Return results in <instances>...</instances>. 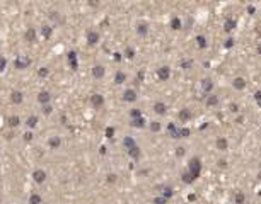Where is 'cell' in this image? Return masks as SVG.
Listing matches in <instances>:
<instances>
[{
    "label": "cell",
    "mask_w": 261,
    "mask_h": 204,
    "mask_svg": "<svg viewBox=\"0 0 261 204\" xmlns=\"http://www.w3.org/2000/svg\"><path fill=\"white\" fill-rule=\"evenodd\" d=\"M123 145L126 146L128 150H130V148H133V146H137V145H135V140H133V138H130V136H126V138L123 140Z\"/></svg>",
    "instance_id": "cell-19"
},
{
    "label": "cell",
    "mask_w": 261,
    "mask_h": 204,
    "mask_svg": "<svg viewBox=\"0 0 261 204\" xmlns=\"http://www.w3.org/2000/svg\"><path fill=\"white\" fill-rule=\"evenodd\" d=\"M188 136H190V129H188V128L179 129V138H188Z\"/></svg>",
    "instance_id": "cell-35"
},
{
    "label": "cell",
    "mask_w": 261,
    "mask_h": 204,
    "mask_svg": "<svg viewBox=\"0 0 261 204\" xmlns=\"http://www.w3.org/2000/svg\"><path fill=\"white\" fill-rule=\"evenodd\" d=\"M147 24H138V26H137V32H138V34H140V36H145V34H147Z\"/></svg>",
    "instance_id": "cell-23"
},
{
    "label": "cell",
    "mask_w": 261,
    "mask_h": 204,
    "mask_svg": "<svg viewBox=\"0 0 261 204\" xmlns=\"http://www.w3.org/2000/svg\"><path fill=\"white\" fill-rule=\"evenodd\" d=\"M150 129L154 131V133H157V131H161V123H157V121H154L150 124Z\"/></svg>",
    "instance_id": "cell-33"
},
{
    "label": "cell",
    "mask_w": 261,
    "mask_h": 204,
    "mask_svg": "<svg viewBox=\"0 0 261 204\" xmlns=\"http://www.w3.org/2000/svg\"><path fill=\"white\" fill-rule=\"evenodd\" d=\"M260 179H261V172H260Z\"/></svg>",
    "instance_id": "cell-50"
},
{
    "label": "cell",
    "mask_w": 261,
    "mask_h": 204,
    "mask_svg": "<svg viewBox=\"0 0 261 204\" xmlns=\"http://www.w3.org/2000/svg\"><path fill=\"white\" fill-rule=\"evenodd\" d=\"M92 75L96 78H101V77H104V68L101 67V65H96V67L92 68Z\"/></svg>",
    "instance_id": "cell-12"
},
{
    "label": "cell",
    "mask_w": 261,
    "mask_h": 204,
    "mask_svg": "<svg viewBox=\"0 0 261 204\" xmlns=\"http://www.w3.org/2000/svg\"><path fill=\"white\" fill-rule=\"evenodd\" d=\"M248 12H249V14H254V12H256V9H254L253 5H249V7H248Z\"/></svg>",
    "instance_id": "cell-45"
},
{
    "label": "cell",
    "mask_w": 261,
    "mask_h": 204,
    "mask_svg": "<svg viewBox=\"0 0 261 204\" xmlns=\"http://www.w3.org/2000/svg\"><path fill=\"white\" fill-rule=\"evenodd\" d=\"M171 27H172L174 31L181 29V20L178 19V17H172V20H171Z\"/></svg>",
    "instance_id": "cell-25"
},
{
    "label": "cell",
    "mask_w": 261,
    "mask_h": 204,
    "mask_svg": "<svg viewBox=\"0 0 261 204\" xmlns=\"http://www.w3.org/2000/svg\"><path fill=\"white\" fill-rule=\"evenodd\" d=\"M183 180H184L186 184H191V182H193L195 179L191 177V174H190V172H184V174H183Z\"/></svg>",
    "instance_id": "cell-29"
},
{
    "label": "cell",
    "mask_w": 261,
    "mask_h": 204,
    "mask_svg": "<svg viewBox=\"0 0 261 204\" xmlns=\"http://www.w3.org/2000/svg\"><path fill=\"white\" fill-rule=\"evenodd\" d=\"M50 146H51V148H58V146H60V138H58V136L51 138V140H50Z\"/></svg>",
    "instance_id": "cell-27"
},
{
    "label": "cell",
    "mask_w": 261,
    "mask_h": 204,
    "mask_svg": "<svg viewBox=\"0 0 261 204\" xmlns=\"http://www.w3.org/2000/svg\"><path fill=\"white\" fill-rule=\"evenodd\" d=\"M128 155H130L131 158H138V156H140V148H138V146L130 148V150H128Z\"/></svg>",
    "instance_id": "cell-18"
},
{
    "label": "cell",
    "mask_w": 261,
    "mask_h": 204,
    "mask_svg": "<svg viewBox=\"0 0 261 204\" xmlns=\"http://www.w3.org/2000/svg\"><path fill=\"white\" fill-rule=\"evenodd\" d=\"M31 61L29 58H26V56H17V60H16V68H19V70H24V68L29 65Z\"/></svg>",
    "instance_id": "cell-2"
},
{
    "label": "cell",
    "mask_w": 261,
    "mask_h": 204,
    "mask_svg": "<svg viewBox=\"0 0 261 204\" xmlns=\"http://www.w3.org/2000/svg\"><path fill=\"white\" fill-rule=\"evenodd\" d=\"M176 155H178V156H183V155H184V148H183V146H179V148H178Z\"/></svg>",
    "instance_id": "cell-43"
},
{
    "label": "cell",
    "mask_w": 261,
    "mask_h": 204,
    "mask_svg": "<svg viewBox=\"0 0 261 204\" xmlns=\"http://www.w3.org/2000/svg\"><path fill=\"white\" fill-rule=\"evenodd\" d=\"M196 44H198V48H207V39H205V36H198L196 38Z\"/></svg>",
    "instance_id": "cell-22"
},
{
    "label": "cell",
    "mask_w": 261,
    "mask_h": 204,
    "mask_svg": "<svg viewBox=\"0 0 261 204\" xmlns=\"http://www.w3.org/2000/svg\"><path fill=\"white\" fill-rule=\"evenodd\" d=\"M130 116H131V119H137V117H142V112L138 111V109H133L130 112Z\"/></svg>",
    "instance_id": "cell-36"
},
{
    "label": "cell",
    "mask_w": 261,
    "mask_h": 204,
    "mask_svg": "<svg viewBox=\"0 0 261 204\" xmlns=\"http://www.w3.org/2000/svg\"><path fill=\"white\" fill-rule=\"evenodd\" d=\"M169 75H171V70H169V67H161L159 70H157V77L161 78V80H167V78H169Z\"/></svg>",
    "instance_id": "cell-3"
},
{
    "label": "cell",
    "mask_w": 261,
    "mask_h": 204,
    "mask_svg": "<svg viewBox=\"0 0 261 204\" xmlns=\"http://www.w3.org/2000/svg\"><path fill=\"white\" fill-rule=\"evenodd\" d=\"M113 135H114V128H106V136L113 138Z\"/></svg>",
    "instance_id": "cell-38"
},
{
    "label": "cell",
    "mask_w": 261,
    "mask_h": 204,
    "mask_svg": "<svg viewBox=\"0 0 261 204\" xmlns=\"http://www.w3.org/2000/svg\"><path fill=\"white\" fill-rule=\"evenodd\" d=\"M41 34H43L44 38H50V36H51V27H48V26H43V29H41Z\"/></svg>",
    "instance_id": "cell-28"
},
{
    "label": "cell",
    "mask_w": 261,
    "mask_h": 204,
    "mask_svg": "<svg viewBox=\"0 0 261 204\" xmlns=\"http://www.w3.org/2000/svg\"><path fill=\"white\" fill-rule=\"evenodd\" d=\"M191 117H193V114H191L190 109H181V112H179V121H181V123H186V121H190Z\"/></svg>",
    "instance_id": "cell-5"
},
{
    "label": "cell",
    "mask_w": 261,
    "mask_h": 204,
    "mask_svg": "<svg viewBox=\"0 0 261 204\" xmlns=\"http://www.w3.org/2000/svg\"><path fill=\"white\" fill-rule=\"evenodd\" d=\"M34 38H36V34H34V29H29L28 32H26V39H28V41H34Z\"/></svg>",
    "instance_id": "cell-32"
},
{
    "label": "cell",
    "mask_w": 261,
    "mask_h": 204,
    "mask_svg": "<svg viewBox=\"0 0 261 204\" xmlns=\"http://www.w3.org/2000/svg\"><path fill=\"white\" fill-rule=\"evenodd\" d=\"M125 80H126V75H125L123 72H118L116 77H114V82H116V83H123Z\"/></svg>",
    "instance_id": "cell-24"
},
{
    "label": "cell",
    "mask_w": 261,
    "mask_h": 204,
    "mask_svg": "<svg viewBox=\"0 0 261 204\" xmlns=\"http://www.w3.org/2000/svg\"><path fill=\"white\" fill-rule=\"evenodd\" d=\"M172 196V189L171 187H166V189H164V192H162V197H164V199H167V197H171Z\"/></svg>",
    "instance_id": "cell-34"
},
{
    "label": "cell",
    "mask_w": 261,
    "mask_h": 204,
    "mask_svg": "<svg viewBox=\"0 0 261 204\" xmlns=\"http://www.w3.org/2000/svg\"><path fill=\"white\" fill-rule=\"evenodd\" d=\"M32 177H34V180H36L38 184H41V182H44V179H46V174H44L43 170H36V172L32 174Z\"/></svg>",
    "instance_id": "cell-9"
},
{
    "label": "cell",
    "mask_w": 261,
    "mask_h": 204,
    "mask_svg": "<svg viewBox=\"0 0 261 204\" xmlns=\"http://www.w3.org/2000/svg\"><path fill=\"white\" fill-rule=\"evenodd\" d=\"M188 172L191 174V177L193 179H196V177H200V172H201V162L200 158H191L190 163H188Z\"/></svg>",
    "instance_id": "cell-1"
},
{
    "label": "cell",
    "mask_w": 261,
    "mask_h": 204,
    "mask_svg": "<svg viewBox=\"0 0 261 204\" xmlns=\"http://www.w3.org/2000/svg\"><path fill=\"white\" fill-rule=\"evenodd\" d=\"M219 104V97L217 95H207V106H217Z\"/></svg>",
    "instance_id": "cell-17"
},
{
    "label": "cell",
    "mask_w": 261,
    "mask_h": 204,
    "mask_svg": "<svg viewBox=\"0 0 261 204\" xmlns=\"http://www.w3.org/2000/svg\"><path fill=\"white\" fill-rule=\"evenodd\" d=\"M133 56H135L133 49H131V48H128V49H126V58H133Z\"/></svg>",
    "instance_id": "cell-40"
},
{
    "label": "cell",
    "mask_w": 261,
    "mask_h": 204,
    "mask_svg": "<svg viewBox=\"0 0 261 204\" xmlns=\"http://www.w3.org/2000/svg\"><path fill=\"white\" fill-rule=\"evenodd\" d=\"M17 124H19V117L12 116V117H10V126H17Z\"/></svg>",
    "instance_id": "cell-37"
},
{
    "label": "cell",
    "mask_w": 261,
    "mask_h": 204,
    "mask_svg": "<svg viewBox=\"0 0 261 204\" xmlns=\"http://www.w3.org/2000/svg\"><path fill=\"white\" fill-rule=\"evenodd\" d=\"M43 203V197L41 196H38V194H31V197H29V204H41Z\"/></svg>",
    "instance_id": "cell-20"
},
{
    "label": "cell",
    "mask_w": 261,
    "mask_h": 204,
    "mask_svg": "<svg viewBox=\"0 0 261 204\" xmlns=\"http://www.w3.org/2000/svg\"><path fill=\"white\" fill-rule=\"evenodd\" d=\"M201 88H203L205 92H212V88H213V82H212L210 78H205V80L201 82Z\"/></svg>",
    "instance_id": "cell-10"
},
{
    "label": "cell",
    "mask_w": 261,
    "mask_h": 204,
    "mask_svg": "<svg viewBox=\"0 0 261 204\" xmlns=\"http://www.w3.org/2000/svg\"><path fill=\"white\" fill-rule=\"evenodd\" d=\"M244 199H246V197H244L242 192H237V194H236V204H244Z\"/></svg>",
    "instance_id": "cell-31"
},
{
    "label": "cell",
    "mask_w": 261,
    "mask_h": 204,
    "mask_svg": "<svg viewBox=\"0 0 261 204\" xmlns=\"http://www.w3.org/2000/svg\"><path fill=\"white\" fill-rule=\"evenodd\" d=\"M90 102H92V106L94 107H101L102 104H104V99H102L101 94H94V95L90 97Z\"/></svg>",
    "instance_id": "cell-6"
},
{
    "label": "cell",
    "mask_w": 261,
    "mask_h": 204,
    "mask_svg": "<svg viewBox=\"0 0 261 204\" xmlns=\"http://www.w3.org/2000/svg\"><path fill=\"white\" fill-rule=\"evenodd\" d=\"M227 146H229V143H227V140H225V138H219V140H217V148H219L220 151H225V150H227Z\"/></svg>",
    "instance_id": "cell-13"
},
{
    "label": "cell",
    "mask_w": 261,
    "mask_h": 204,
    "mask_svg": "<svg viewBox=\"0 0 261 204\" xmlns=\"http://www.w3.org/2000/svg\"><path fill=\"white\" fill-rule=\"evenodd\" d=\"M123 100H126V102H133V100H137V92L135 90H125V94H123Z\"/></svg>",
    "instance_id": "cell-4"
},
{
    "label": "cell",
    "mask_w": 261,
    "mask_h": 204,
    "mask_svg": "<svg viewBox=\"0 0 261 204\" xmlns=\"http://www.w3.org/2000/svg\"><path fill=\"white\" fill-rule=\"evenodd\" d=\"M234 27H236V20L234 19H227L225 22H224V29L225 31H232Z\"/></svg>",
    "instance_id": "cell-16"
},
{
    "label": "cell",
    "mask_w": 261,
    "mask_h": 204,
    "mask_svg": "<svg viewBox=\"0 0 261 204\" xmlns=\"http://www.w3.org/2000/svg\"><path fill=\"white\" fill-rule=\"evenodd\" d=\"M232 85H234V88H237V90H242V88L246 87V80L241 77H237L234 82H232Z\"/></svg>",
    "instance_id": "cell-8"
},
{
    "label": "cell",
    "mask_w": 261,
    "mask_h": 204,
    "mask_svg": "<svg viewBox=\"0 0 261 204\" xmlns=\"http://www.w3.org/2000/svg\"><path fill=\"white\" fill-rule=\"evenodd\" d=\"M87 41H89V44H96V43L99 41V34L94 32V31H89V32H87Z\"/></svg>",
    "instance_id": "cell-7"
},
{
    "label": "cell",
    "mask_w": 261,
    "mask_h": 204,
    "mask_svg": "<svg viewBox=\"0 0 261 204\" xmlns=\"http://www.w3.org/2000/svg\"><path fill=\"white\" fill-rule=\"evenodd\" d=\"M154 204H166V199H164V197H155V199H154Z\"/></svg>",
    "instance_id": "cell-39"
},
{
    "label": "cell",
    "mask_w": 261,
    "mask_h": 204,
    "mask_svg": "<svg viewBox=\"0 0 261 204\" xmlns=\"http://www.w3.org/2000/svg\"><path fill=\"white\" fill-rule=\"evenodd\" d=\"M254 99H256V100H258V102H260V100H261V90H258V92H256V94H254Z\"/></svg>",
    "instance_id": "cell-44"
},
{
    "label": "cell",
    "mask_w": 261,
    "mask_h": 204,
    "mask_svg": "<svg viewBox=\"0 0 261 204\" xmlns=\"http://www.w3.org/2000/svg\"><path fill=\"white\" fill-rule=\"evenodd\" d=\"M258 53H260V55H261V44H260V46H258Z\"/></svg>",
    "instance_id": "cell-48"
},
{
    "label": "cell",
    "mask_w": 261,
    "mask_h": 204,
    "mask_svg": "<svg viewBox=\"0 0 261 204\" xmlns=\"http://www.w3.org/2000/svg\"><path fill=\"white\" fill-rule=\"evenodd\" d=\"M231 109H232V111H234V112H237V111H239V109H237V106H236V104H232V106H231Z\"/></svg>",
    "instance_id": "cell-47"
},
{
    "label": "cell",
    "mask_w": 261,
    "mask_h": 204,
    "mask_svg": "<svg viewBox=\"0 0 261 204\" xmlns=\"http://www.w3.org/2000/svg\"><path fill=\"white\" fill-rule=\"evenodd\" d=\"M36 123H38V117H36V116L28 117V126H29V128H34V126H36Z\"/></svg>",
    "instance_id": "cell-30"
},
{
    "label": "cell",
    "mask_w": 261,
    "mask_h": 204,
    "mask_svg": "<svg viewBox=\"0 0 261 204\" xmlns=\"http://www.w3.org/2000/svg\"><path fill=\"white\" fill-rule=\"evenodd\" d=\"M4 67H5V60L0 58V70H4Z\"/></svg>",
    "instance_id": "cell-46"
},
{
    "label": "cell",
    "mask_w": 261,
    "mask_h": 204,
    "mask_svg": "<svg viewBox=\"0 0 261 204\" xmlns=\"http://www.w3.org/2000/svg\"><path fill=\"white\" fill-rule=\"evenodd\" d=\"M167 131H169V135H171L172 138H179V129L174 126V124H169V126H167Z\"/></svg>",
    "instance_id": "cell-15"
},
{
    "label": "cell",
    "mask_w": 261,
    "mask_h": 204,
    "mask_svg": "<svg viewBox=\"0 0 261 204\" xmlns=\"http://www.w3.org/2000/svg\"><path fill=\"white\" fill-rule=\"evenodd\" d=\"M131 126H133V128H143V126H145V119H143V117L131 119Z\"/></svg>",
    "instance_id": "cell-14"
},
{
    "label": "cell",
    "mask_w": 261,
    "mask_h": 204,
    "mask_svg": "<svg viewBox=\"0 0 261 204\" xmlns=\"http://www.w3.org/2000/svg\"><path fill=\"white\" fill-rule=\"evenodd\" d=\"M232 44H234V39H227L224 46H225V48H232Z\"/></svg>",
    "instance_id": "cell-41"
},
{
    "label": "cell",
    "mask_w": 261,
    "mask_h": 204,
    "mask_svg": "<svg viewBox=\"0 0 261 204\" xmlns=\"http://www.w3.org/2000/svg\"><path fill=\"white\" fill-rule=\"evenodd\" d=\"M258 104H260V107H261V100H260V102H258Z\"/></svg>",
    "instance_id": "cell-49"
},
{
    "label": "cell",
    "mask_w": 261,
    "mask_h": 204,
    "mask_svg": "<svg viewBox=\"0 0 261 204\" xmlns=\"http://www.w3.org/2000/svg\"><path fill=\"white\" fill-rule=\"evenodd\" d=\"M20 100H22V94H20V92H12V102L19 104Z\"/></svg>",
    "instance_id": "cell-26"
},
{
    "label": "cell",
    "mask_w": 261,
    "mask_h": 204,
    "mask_svg": "<svg viewBox=\"0 0 261 204\" xmlns=\"http://www.w3.org/2000/svg\"><path fill=\"white\" fill-rule=\"evenodd\" d=\"M181 67L184 68V70H188V68L191 67V61H183V63H181Z\"/></svg>",
    "instance_id": "cell-42"
},
{
    "label": "cell",
    "mask_w": 261,
    "mask_h": 204,
    "mask_svg": "<svg viewBox=\"0 0 261 204\" xmlns=\"http://www.w3.org/2000/svg\"><path fill=\"white\" fill-rule=\"evenodd\" d=\"M166 109H167V107H166L164 102H155V104H154V111H155L157 114H166Z\"/></svg>",
    "instance_id": "cell-11"
},
{
    "label": "cell",
    "mask_w": 261,
    "mask_h": 204,
    "mask_svg": "<svg viewBox=\"0 0 261 204\" xmlns=\"http://www.w3.org/2000/svg\"><path fill=\"white\" fill-rule=\"evenodd\" d=\"M38 100H40L41 104H46V102L50 100V94H48V92H41L40 97H38Z\"/></svg>",
    "instance_id": "cell-21"
}]
</instances>
